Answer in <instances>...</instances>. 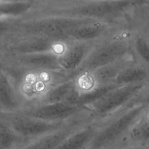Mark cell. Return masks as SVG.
<instances>
[{
    "instance_id": "cell-1",
    "label": "cell",
    "mask_w": 149,
    "mask_h": 149,
    "mask_svg": "<svg viewBox=\"0 0 149 149\" xmlns=\"http://www.w3.org/2000/svg\"><path fill=\"white\" fill-rule=\"evenodd\" d=\"M141 0H41L30 9L47 15L92 18L109 22L137 5Z\"/></svg>"
},
{
    "instance_id": "cell-2",
    "label": "cell",
    "mask_w": 149,
    "mask_h": 149,
    "mask_svg": "<svg viewBox=\"0 0 149 149\" xmlns=\"http://www.w3.org/2000/svg\"><path fill=\"white\" fill-rule=\"evenodd\" d=\"M148 106L140 97L129 105L97 124V132L88 148L109 147L122 141Z\"/></svg>"
},
{
    "instance_id": "cell-3",
    "label": "cell",
    "mask_w": 149,
    "mask_h": 149,
    "mask_svg": "<svg viewBox=\"0 0 149 149\" xmlns=\"http://www.w3.org/2000/svg\"><path fill=\"white\" fill-rule=\"evenodd\" d=\"M148 84L149 82L119 86L84 108L86 115L90 120L100 123L137 100Z\"/></svg>"
},
{
    "instance_id": "cell-4",
    "label": "cell",
    "mask_w": 149,
    "mask_h": 149,
    "mask_svg": "<svg viewBox=\"0 0 149 149\" xmlns=\"http://www.w3.org/2000/svg\"><path fill=\"white\" fill-rule=\"evenodd\" d=\"M115 34L98 41L77 73V75L93 71L113 62L132 51V35Z\"/></svg>"
},
{
    "instance_id": "cell-5",
    "label": "cell",
    "mask_w": 149,
    "mask_h": 149,
    "mask_svg": "<svg viewBox=\"0 0 149 149\" xmlns=\"http://www.w3.org/2000/svg\"><path fill=\"white\" fill-rule=\"evenodd\" d=\"M60 59L68 77H76L90 52L98 42L68 40Z\"/></svg>"
},
{
    "instance_id": "cell-6",
    "label": "cell",
    "mask_w": 149,
    "mask_h": 149,
    "mask_svg": "<svg viewBox=\"0 0 149 149\" xmlns=\"http://www.w3.org/2000/svg\"><path fill=\"white\" fill-rule=\"evenodd\" d=\"M118 31L110 22L98 20L79 26L69 30L65 35L66 41H99L115 34Z\"/></svg>"
},
{
    "instance_id": "cell-7",
    "label": "cell",
    "mask_w": 149,
    "mask_h": 149,
    "mask_svg": "<svg viewBox=\"0 0 149 149\" xmlns=\"http://www.w3.org/2000/svg\"><path fill=\"white\" fill-rule=\"evenodd\" d=\"M136 61L137 60L132 52L113 62L87 73L95 85L113 83L114 79L125 68Z\"/></svg>"
},
{
    "instance_id": "cell-8",
    "label": "cell",
    "mask_w": 149,
    "mask_h": 149,
    "mask_svg": "<svg viewBox=\"0 0 149 149\" xmlns=\"http://www.w3.org/2000/svg\"><path fill=\"white\" fill-rule=\"evenodd\" d=\"M121 86L113 83L98 84L93 87L85 90L74 89L66 101L84 108L98 101L115 88Z\"/></svg>"
},
{
    "instance_id": "cell-9",
    "label": "cell",
    "mask_w": 149,
    "mask_h": 149,
    "mask_svg": "<svg viewBox=\"0 0 149 149\" xmlns=\"http://www.w3.org/2000/svg\"><path fill=\"white\" fill-rule=\"evenodd\" d=\"M97 129V123L90 120H87L65 140L63 147L68 148L88 147L96 134Z\"/></svg>"
},
{
    "instance_id": "cell-10",
    "label": "cell",
    "mask_w": 149,
    "mask_h": 149,
    "mask_svg": "<svg viewBox=\"0 0 149 149\" xmlns=\"http://www.w3.org/2000/svg\"><path fill=\"white\" fill-rule=\"evenodd\" d=\"M149 82V66L137 61L125 68L114 79L118 86Z\"/></svg>"
},
{
    "instance_id": "cell-11",
    "label": "cell",
    "mask_w": 149,
    "mask_h": 149,
    "mask_svg": "<svg viewBox=\"0 0 149 149\" xmlns=\"http://www.w3.org/2000/svg\"><path fill=\"white\" fill-rule=\"evenodd\" d=\"M125 139L129 144H149V106L133 125Z\"/></svg>"
},
{
    "instance_id": "cell-12",
    "label": "cell",
    "mask_w": 149,
    "mask_h": 149,
    "mask_svg": "<svg viewBox=\"0 0 149 149\" xmlns=\"http://www.w3.org/2000/svg\"><path fill=\"white\" fill-rule=\"evenodd\" d=\"M132 51L136 60L149 66V40L142 34H132Z\"/></svg>"
},
{
    "instance_id": "cell-13",
    "label": "cell",
    "mask_w": 149,
    "mask_h": 149,
    "mask_svg": "<svg viewBox=\"0 0 149 149\" xmlns=\"http://www.w3.org/2000/svg\"><path fill=\"white\" fill-rule=\"evenodd\" d=\"M31 5L32 3L30 2L0 0V16L26 13Z\"/></svg>"
},
{
    "instance_id": "cell-14",
    "label": "cell",
    "mask_w": 149,
    "mask_h": 149,
    "mask_svg": "<svg viewBox=\"0 0 149 149\" xmlns=\"http://www.w3.org/2000/svg\"><path fill=\"white\" fill-rule=\"evenodd\" d=\"M10 1H19V2H30L33 3L35 2H37L41 0H10Z\"/></svg>"
},
{
    "instance_id": "cell-15",
    "label": "cell",
    "mask_w": 149,
    "mask_h": 149,
    "mask_svg": "<svg viewBox=\"0 0 149 149\" xmlns=\"http://www.w3.org/2000/svg\"><path fill=\"white\" fill-rule=\"evenodd\" d=\"M143 3H149V0H141Z\"/></svg>"
}]
</instances>
